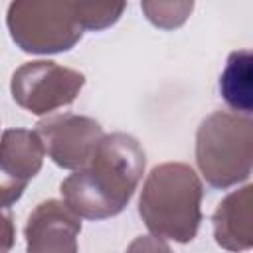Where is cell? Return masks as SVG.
Instances as JSON below:
<instances>
[{"label":"cell","mask_w":253,"mask_h":253,"mask_svg":"<svg viewBox=\"0 0 253 253\" xmlns=\"http://www.w3.org/2000/svg\"><path fill=\"white\" fill-rule=\"evenodd\" d=\"M36 134L51 160L67 170H81L105 136L95 119L71 113L42 119L36 125Z\"/></svg>","instance_id":"8992f818"},{"label":"cell","mask_w":253,"mask_h":253,"mask_svg":"<svg viewBox=\"0 0 253 253\" xmlns=\"http://www.w3.org/2000/svg\"><path fill=\"white\" fill-rule=\"evenodd\" d=\"M144 164V150L134 136L125 132L105 134L93 158L61 182L63 204L79 217H113L130 202Z\"/></svg>","instance_id":"6da1fadb"},{"label":"cell","mask_w":253,"mask_h":253,"mask_svg":"<svg viewBox=\"0 0 253 253\" xmlns=\"http://www.w3.org/2000/svg\"><path fill=\"white\" fill-rule=\"evenodd\" d=\"M83 85L85 75L81 71L40 59L28 61L12 73L10 91L22 109L34 115H47L73 103Z\"/></svg>","instance_id":"5b68a950"},{"label":"cell","mask_w":253,"mask_h":253,"mask_svg":"<svg viewBox=\"0 0 253 253\" xmlns=\"http://www.w3.org/2000/svg\"><path fill=\"white\" fill-rule=\"evenodd\" d=\"M140 6L154 26L172 30L186 22L194 8V2H142Z\"/></svg>","instance_id":"8fae6325"},{"label":"cell","mask_w":253,"mask_h":253,"mask_svg":"<svg viewBox=\"0 0 253 253\" xmlns=\"http://www.w3.org/2000/svg\"><path fill=\"white\" fill-rule=\"evenodd\" d=\"M251 51H233L219 77V91L225 103L241 111L245 117L251 115Z\"/></svg>","instance_id":"30bf717a"},{"label":"cell","mask_w":253,"mask_h":253,"mask_svg":"<svg viewBox=\"0 0 253 253\" xmlns=\"http://www.w3.org/2000/svg\"><path fill=\"white\" fill-rule=\"evenodd\" d=\"M81 219L63 202L45 200L26 223V253H77Z\"/></svg>","instance_id":"ba28073f"},{"label":"cell","mask_w":253,"mask_h":253,"mask_svg":"<svg viewBox=\"0 0 253 253\" xmlns=\"http://www.w3.org/2000/svg\"><path fill=\"white\" fill-rule=\"evenodd\" d=\"M126 253H172V249L160 237L140 235L126 247Z\"/></svg>","instance_id":"7c38bea8"},{"label":"cell","mask_w":253,"mask_h":253,"mask_svg":"<svg viewBox=\"0 0 253 253\" xmlns=\"http://www.w3.org/2000/svg\"><path fill=\"white\" fill-rule=\"evenodd\" d=\"M125 2L20 0L8 8V30L16 45L28 53H61L71 49L85 30L113 26Z\"/></svg>","instance_id":"7a4b0ae2"},{"label":"cell","mask_w":253,"mask_h":253,"mask_svg":"<svg viewBox=\"0 0 253 253\" xmlns=\"http://www.w3.org/2000/svg\"><path fill=\"white\" fill-rule=\"evenodd\" d=\"M253 186L225 196L213 213V235L217 245L227 251H247L253 245Z\"/></svg>","instance_id":"9c48e42d"},{"label":"cell","mask_w":253,"mask_h":253,"mask_svg":"<svg viewBox=\"0 0 253 253\" xmlns=\"http://www.w3.org/2000/svg\"><path fill=\"white\" fill-rule=\"evenodd\" d=\"M45 148L36 130L8 128L0 136V208L12 206L42 170Z\"/></svg>","instance_id":"52a82bcc"},{"label":"cell","mask_w":253,"mask_h":253,"mask_svg":"<svg viewBox=\"0 0 253 253\" xmlns=\"http://www.w3.org/2000/svg\"><path fill=\"white\" fill-rule=\"evenodd\" d=\"M253 123L245 115L215 111L196 132V162L213 188H231L251 174Z\"/></svg>","instance_id":"277c9868"},{"label":"cell","mask_w":253,"mask_h":253,"mask_svg":"<svg viewBox=\"0 0 253 253\" xmlns=\"http://www.w3.org/2000/svg\"><path fill=\"white\" fill-rule=\"evenodd\" d=\"M202 180L184 162H164L150 170L138 200V213L154 237L188 243L202 221Z\"/></svg>","instance_id":"3957f363"},{"label":"cell","mask_w":253,"mask_h":253,"mask_svg":"<svg viewBox=\"0 0 253 253\" xmlns=\"http://www.w3.org/2000/svg\"><path fill=\"white\" fill-rule=\"evenodd\" d=\"M14 241H16V229H14L12 213L0 208V253H8L14 247Z\"/></svg>","instance_id":"4fadbf2b"}]
</instances>
